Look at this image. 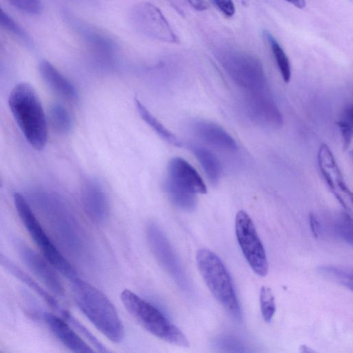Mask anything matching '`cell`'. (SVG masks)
Masks as SVG:
<instances>
[{
  "label": "cell",
  "instance_id": "obj_1",
  "mask_svg": "<svg viewBox=\"0 0 353 353\" xmlns=\"http://www.w3.org/2000/svg\"><path fill=\"white\" fill-rule=\"evenodd\" d=\"M8 105L27 141L36 150H43L48 141V123L39 97L28 83H20L11 90Z\"/></svg>",
  "mask_w": 353,
  "mask_h": 353
},
{
  "label": "cell",
  "instance_id": "obj_2",
  "mask_svg": "<svg viewBox=\"0 0 353 353\" xmlns=\"http://www.w3.org/2000/svg\"><path fill=\"white\" fill-rule=\"evenodd\" d=\"M72 284L75 301L88 320L110 341L121 342L124 335L123 326L108 298L79 278Z\"/></svg>",
  "mask_w": 353,
  "mask_h": 353
},
{
  "label": "cell",
  "instance_id": "obj_3",
  "mask_svg": "<svg viewBox=\"0 0 353 353\" xmlns=\"http://www.w3.org/2000/svg\"><path fill=\"white\" fill-rule=\"evenodd\" d=\"M121 299L127 311L146 331L166 342L188 346L182 331L153 305L128 289L121 292Z\"/></svg>",
  "mask_w": 353,
  "mask_h": 353
},
{
  "label": "cell",
  "instance_id": "obj_4",
  "mask_svg": "<svg viewBox=\"0 0 353 353\" xmlns=\"http://www.w3.org/2000/svg\"><path fill=\"white\" fill-rule=\"evenodd\" d=\"M196 259L199 272L214 297L229 314L240 319L241 308L230 275L222 261L208 249H200Z\"/></svg>",
  "mask_w": 353,
  "mask_h": 353
},
{
  "label": "cell",
  "instance_id": "obj_5",
  "mask_svg": "<svg viewBox=\"0 0 353 353\" xmlns=\"http://www.w3.org/2000/svg\"><path fill=\"white\" fill-rule=\"evenodd\" d=\"M14 203L20 219L36 245L50 264L72 282L78 274L58 248L51 241L35 216L26 198L19 192L13 194Z\"/></svg>",
  "mask_w": 353,
  "mask_h": 353
},
{
  "label": "cell",
  "instance_id": "obj_6",
  "mask_svg": "<svg viewBox=\"0 0 353 353\" xmlns=\"http://www.w3.org/2000/svg\"><path fill=\"white\" fill-rule=\"evenodd\" d=\"M218 60L231 78L239 86L254 91L265 86V75L260 61L248 53L224 49L218 54Z\"/></svg>",
  "mask_w": 353,
  "mask_h": 353
},
{
  "label": "cell",
  "instance_id": "obj_7",
  "mask_svg": "<svg viewBox=\"0 0 353 353\" xmlns=\"http://www.w3.org/2000/svg\"><path fill=\"white\" fill-rule=\"evenodd\" d=\"M146 236L160 265L181 290L190 292L191 285L182 263L167 236L156 222L150 221L147 224Z\"/></svg>",
  "mask_w": 353,
  "mask_h": 353
},
{
  "label": "cell",
  "instance_id": "obj_8",
  "mask_svg": "<svg viewBox=\"0 0 353 353\" xmlns=\"http://www.w3.org/2000/svg\"><path fill=\"white\" fill-rule=\"evenodd\" d=\"M235 233L243 256L251 268L257 275L266 276L268 262L265 250L251 218L243 210L239 211L236 215Z\"/></svg>",
  "mask_w": 353,
  "mask_h": 353
},
{
  "label": "cell",
  "instance_id": "obj_9",
  "mask_svg": "<svg viewBox=\"0 0 353 353\" xmlns=\"http://www.w3.org/2000/svg\"><path fill=\"white\" fill-rule=\"evenodd\" d=\"M131 20L136 29L148 37L166 43L179 42L162 12L152 3L135 5L131 10Z\"/></svg>",
  "mask_w": 353,
  "mask_h": 353
},
{
  "label": "cell",
  "instance_id": "obj_10",
  "mask_svg": "<svg viewBox=\"0 0 353 353\" xmlns=\"http://www.w3.org/2000/svg\"><path fill=\"white\" fill-rule=\"evenodd\" d=\"M320 172L331 192L343 207L352 211V194L329 147L323 143L317 155Z\"/></svg>",
  "mask_w": 353,
  "mask_h": 353
},
{
  "label": "cell",
  "instance_id": "obj_11",
  "mask_svg": "<svg viewBox=\"0 0 353 353\" xmlns=\"http://www.w3.org/2000/svg\"><path fill=\"white\" fill-rule=\"evenodd\" d=\"M263 90L249 91L245 108L249 118L265 128H276L283 123V117L276 103Z\"/></svg>",
  "mask_w": 353,
  "mask_h": 353
},
{
  "label": "cell",
  "instance_id": "obj_12",
  "mask_svg": "<svg viewBox=\"0 0 353 353\" xmlns=\"http://www.w3.org/2000/svg\"><path fill=\"white\" fill-rule=\"evenodd\" d=\"M166 180L195 194L207 192L206 185L198 172L181 157H174L169 161Z\"/></svg>",
  "mask_w": 353,
  "mask_h": 353
},
{
  "label": "cell",
  "instance_id": "obj_13",
  "mask_svg": "<svg viewBox=\"0 0 353 353\" xmlns=\"http://www.w3.org/2000/svg\"><path fill=\"white\" fill-rule=\"evenodd\" d=\"M18 248L23 262L46 287L57 295H63V286L50 263L26 245H20Z\"/></svg>",
  "mask_w": 353,
  "mask_h": 353
},
{
  "label": "cell",
  "instance_id": "obj_14",
  "mask_svg": "<svg viewBox=\"0 0 353 353\" xmlns=\"http://www.w3.org/2000/svg\"><path fill=\"white\" fill-rule=\"evenodd\" d=\"M82 202L90 219L96 223H103L109 214V203L105 192L95 179H87L83 185Z\"/></svg>",
  "mask_w": 353,
  "mask_h": 353
},
{
  "label": "cell",
  "instance_id": "obj_15",
  "mask_svg": "<svg viewBox=\"0 0 353 353\" xmlns=\"http://www.w3.org/2000/svg\"><path fill=\"white\" fill-rule=\"evenodd\" d=\"M193 134L201 141L219 149L234 151L237 144L233 137L222 127L208 120H194L190 123Z\"/></svg>",
  "mask_w": 353,
  "mask_h": 353
},
{
  "label": "cell",
  "instance_id": "obj_16",
  "mask_svg": "<svg viewBox=\"0 0 353 353\" xmlns=\"http://www.w3.org/2000/svg\"><path fill=\"white\" fill-rule=\"evenodd\" d=\"M42 318L54 336L72 352L76 353L94 352L65 319L50 312L43 313Z\"/></svg>",
  "mask_w": 353,
  "mask_h": 353
},
{
  "label": "cell",
  "instance_id": "obj_17",
  "mask_svg": "<svg viewBox=\"0 0 353 353\" xmlns=\"http://www.w3.org/2000/svg\"><path fill=\"white\" fill-rule=\"evenodd\" d=\"M39 72L48 85L58 94L70 100L77 99V92L74 85L48 61L40 62Z\"/></svg>",
  "mask_w": 353,
  "mask_h": 353
},
{
  "label": "cell",
  "instance_id": "obj_18",
  "mask_svg": "<svg viewBox=\"0 0 353 353\" xmlns=\"http://www.w3.org/2000/svg\"><path fill=\"white\" fill-rule=\"evenodd\" d=\"M0 265L6 269L10 274L25 283L30 289L39 295L52 309L57 312L62 308L57 300L47 291L41 288L32 277H30L21 268L17 265L12 261L5 256L0 251Z\"/></svg>",
  "mask_w": 353,
  "mask_h": 353
},
{
  "label": "cell",
  "instance_id": "obj_19",
  "mask_svg": "<svg viewBox=\"0 0 353 353\" xmlns=\"http://www.w3.org/2000/svg\"><path fill=\"white\" fill-rule=\"evenodd\" d=\"M188 147L199 162L210 182L216 184L221 172V164L216 156L202 145L190 144Z\"/></svg>",
  "mask_w": 353,
  "mask_h": 353
},
{
  "label": "cell",
  "instance_id": "obj_20",
  "mask_svg": "<svg viewBox=\"0 0 353 353\" xmlns=\"http://www.w3.org/2000/svg\"><path fill=\"white\" fill-rule=\"evenodd\" d=\"M137 110L141 117L142 119L153 130L166 142L180 147L182 143L177 137L170 132L163 123L158 120L149 110L139 99L134 100Z\"/></svg>",
  "mask_w": 353,
  "mask_h": 353
},
{
  "label": "cell",
  "instance_id": "obj_21",
  "mask_svg": "<svg viewBox=\"0 0 353 353\" xmlns=\"http://www.w3.org/2000/svg\"><path fill=\"white\" fill-rule=\"evenodd\" d=\"M165 187L168 197L176 207L185 212H191L195 209L196 194L180 188L167 180Z\"/></svg>",
  "mask_w": 353,
  "mask_h": 353
},
{
  "label": "cell",
  "instance_id": "obj_22",
  "mask_svg": "<svg viewBox=\"0 0 353 353\" xmlns=\"http://www.w3.org/2000/svg\"><path fill=\"white\" fill-rule=\"evenodd\" d=\"M263 36L270 46L279 72L285 83L291 78V66L289 59L282 46L268 30H263Z\"/></svg>",
  "mask_w": 353,
  "mask_h": 353
},
{
  "label": "cell",
  "instance_id": "obj_23",
  "mask_svg": "<svg viewBox=\"0 0 353 353\" xmlns=\"http://www.w3.org/2000/svg\"><path fill=\"white\" fill-rule=\"evenodd\" d=\"M52 128L60 134L68 133L72 127V120L68 110L61 104H53L49 112Z\"/></svg>",
  "mask_w": 353,
  "mask_h": 353
},
{
  "label": "cell",
  "instance_id": "obj_24",
  "mask_svg": "<svg viewBox=\"0 0 353 353\" xmlns=\"http://www.w3.org/2000/svg\"><path fill=\"white\" fill-rule=\"evenodd\" d=\"M76 331L83 335L99 352H108V350L101 341L92 334L80 321L64 309L59 312Z\"/></svg>",
  "mask_w": 353,
  "mask_h": 353
},
{
  "label": "cell",
  "instance_id": "obj_25",
  "mask_svg": "<svg viewBox=\"0 0 353 353\" xmlns=\"http://www.w3.org/2000/svg\"><path fill=\"white\" fill-rule=\"evenodd\" d=\"M338 126L345 147L352 142L353 132V110L352 104L347 105L343 109Z\"/></svg>",
  "mask_w": 353,
  "mask_h": 353
},
{
  "label": "cell",
  "instance_id": "obj_26",
  "mask_svg": "<svg viewBox=\"0 0 353 353\" xmlns=\"http://www.w3.org/2000/svg\"><path fill=\"white\" fill-rule=\"evenodd\" d=\"M260 305L263 320L270 323L275 313L276 305L272 292L268 286H262L261 288Z\"/></svg>",
  "mask_w": 353,
  "mask_h": 353
},
{
  "label": "cell",
  "instance_id": "obj_27",
  "mask_svg": "<svg viewBox=\"0 0 353 353\" xmlns=\"http://www.w3.org/2000/svg\"><path fill=\"white\" fill-rule=\"evenodd\" d=\"M321 272L327 276L330 277L334 281L341 283L350 290L352 288V272L333 267L323 266L321 268Z\"/></svg>",
  "mask_w": 353,
  "mask_h": 353
},
{
  "label": "cell",
  "instance_id": "obj_28",
  "mask_svg": "<svg viewBox=\"0 0 353 353\" xmlns=\"http://www.w3.org/2000/svg\"><path fill=\"white\" fill-rule=\"evenodd\" d=\"M352 219L348 213L339 215L335 225L336 233L346 242L352 243Z\"/></svg>",
  "mask_w": 353,
  "mask_h": 353
},
{
  "label": "cell",
  "instance_id": "obj_29",
  "mask_svg": "<svg viewBox=\"0 0 353 353\" xmlns=\"http://www.w3.org/2000/svg\"><path fill=\"white\" fill-rule=\"evenodd\" d=\"M17 9L29 14H39L41 10L40 0H8Z\"/></svg>",
  "mask_w": 353,
  "mask_h": 353
},
{
  "label": "cell",
  "instance_id": "obj_30",
  "mask_svg": "<svg viewBox=\"0 0 353 353\" xmlns=\"http://www.w3.org/2000/svg\"><path fill=\"white\" fill-rule=\"evenodd\" d=\"M214 343L216 347L226 352H243V346L240 343L231 337H219Z\"/></svg>",
  "mask_w": 353,
  "mask_h": 353
},
{
  "label": "cell",
  "instance_id": "obj_31",
  "mask_svg": "<svg viewBox=\"0 0 353 353\" xmlns=\"http://www.w3.org/2000/svg\"><path fill=\"white\" fill-rule=\"evenodd\" d=\"M0 26L7 30L21 36L23 32L21 27L0 7Z\"/></svg>",
  "mask_w": 353,
  "mask_h": 353
},
{
  "label": "cell",
  "instance_id": "obj_32",
  "mask_svg": "<svg viewBox=\"0 0 353 353\" xmlns=\"http://www.w3.org/2000/svg\"><path fill=\"white\" fill-rule=\"evenodd\" d=\"M214 6L226 17L235 14V6L232 0H212Z\"/></svg>",
  "mask_w": 353,
  "mask_h": 353
},
{
  "label": "cell",
  "instance_id": "obj_33",
  "mask_svg": "<svg viewBox=\"0 0 353 353\" xmlns=\"http://www.w3.org/2000/svg\"><path fill=\"white\" fill-rule=\"evenodd\" d=\"M309 220L312 233L315 238H318L319 235V223L318 219L314 214L310 213Z\"/></svg>",
  "mask_w": 353,
  "mask_h": 353
},
{
  "label": "cell",
  "instance_id": "obj_34",
  "mask_svg": "<svg viewBox=\"0 0 353 353\" xmlns=\"http://www.w3.org/2000/svg\"><path fill=\"white\" fill-rule=\"evenodd\" d=\"M189 4L199 11L206 10L209 8L208 3L205 0H187Z\"/></svg>",
  "mask_w": 353,
  "mask_h": 353
},
{
  "label": "cell",
  "instance_id": "obj_35",
  "mask_svg": "<svg viewBox=\"0 0 353 353\" xmlns=\"http://www.w3.org/2000/svg\"><path fill=\"white\" fill-rule=\"evenodd\" d=\"M297 8L303 9L306 6L305 0H283Z\"/></svg>",
  "mask_w": 353,
  "mask_h": 353
},
{
  "label": "cell",
  "instance_id": "obj_36",
  "mask_svg": "<svg viewBox=\"0 0 353 353\" xmlns=\"http://www.w3.org/2000/svg\"><path fill=\"white\" fill-rule=\"evenodd\" d=\"M2 186H3V181H2V179L0 177V188H1Z\"/></svg>",
  "mask_w": 353,
  "mask_h": 353
}]
</instances>
